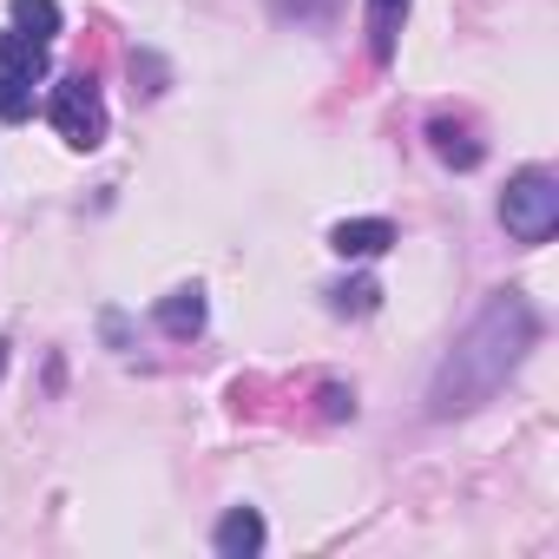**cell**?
Masks as SVG:
<instances>
[{
	"instance_id": "52a82bcc",
	"label": "cell",
	"mask_w": 559,
	"mask_h": 559,
	"mask_svg": "<svg viewBox=\"0 0 559 559\" xmlns=\"http://www.w3.org/2000/svg\"><path fill=\"white\" fill-rule=\"evenodd\" d=\"M158 330L178 336V343L198 336V330H204V290H198V284H191V290H171V297L158 304Z\"/></svg>"
},
{
	"instance_id": "5b68a950",
	"label": "cell",
	"mask_w": 559,
	"mask_h": 559,
	"mask_svg": "<svg viewBox=\"0 0 559 559\" xmlns=\"http://www.w3.org/2000/svg\"><path fill=\"white\" fill-rule=\"evenodd\" d=\"M224 559H250L257 546H263V513L257 507H230L224 520H217V539H211Z\"/></svg>"
},
{
	"instance_id": "9c48e42d",
	"label": "cell",
	"mask_w": 559,
	"mask_h": 559,
	"mask_svg": "<svg viewBox=\"0 0 559 559\" xmlns=\"http://www.w3.org/2000/svg\"><path fill=\"white\" fill-rule=\"evenodd\" d=\"M8 14H14V34H27L40 47L60 34V8H53V0H8Z\"/></svg>"
},
{
	"instance_id": "7c38bea8",
	"label": "cell",
	"mask_w": 559,
	"mask_h": 559,
	"mask_svg": "<svg viewBox=\"0 0 559 559\" xmlns=\"http://www.w3.org/2000/svg\"><path fill=\"white\" fill-rule=\"evenodd\" d=\"M376 297H382L376 284H343V290H336V310H343V317H369Z\"/></svg>"
},
{
	"instance_id": "277c9868",
	"label": "cell",
	"mask_w": 559,
	"mask_h": 559,
	"mask_svg": "<svg viewBox=\"0 0 559 559\" xmlns=\"http://www.w3.org/2000/svg\"><path fill=\"white\" fill-rule=\"evenodd\" d=\"M389 243H395V224L389 217H343L330 230V250L336 257H382Z\"/></svg>"
},
{
	"instance_id": "8992f818",
	"label": "cell",
	"mask_w": 559,
	"mask_h": 559,
	"mask_svg": "<svg viewBox=\"0 0 559 559\" xmlns=\"http://www.w3.org/2000/svg\"><path fill=\"white\" fill-rule=\"evenodd\" d=\"M408 8H415V0H369V53H376L382 67L395 60V34H402Z\"/></svg>"
},
{
	"instance_id": "9a60e30c",
	"label": "cell",
	"mask_w": 559,
	"mask_h": 559,
	"mask_svg": "<svg viewBox=\"0 0 559 559\" xmlns=\"http://www.w3.org/2000/svg\"><path fill=\"white\" fill-rule=\"evenodd\" d=\"M0 376H8V343H0Z\"/></svg>"
},
{
	"instance_id": "5bb4252c",
	"label": "cell",
	"mask_w": 559,
	"mask_h": 559,
	"mask_svg": "<svg viewBox=\"0 0 559 559\" xmlns=\"http://www.w3.org/2000/svg\"><path fill=\"white\" fill-rule=\"evenodd\" d=\"M323 415H356V395H343V389H323Z\"/></svg>"
},
{
	"instance_id": "6da1fadb",
	"label": "cell",
	"mask_w": 559,
	"mask_h": 559,
	"mask_svg": "<svg viewBox=\"0 0 559 559\" xmlns=\"http://www.w3.org/2000/svg\"><path fill=\"white\" fill-rule=\"evenodd\" d=\"M533 336H539V323H533L526 297L500 290V297L467 323V336L448 349V362H441V376H435V389H428V408H435V415H467V408H480V402H487L493 389H507V376L526 362Z\"/></svg>"
},
{
	"instance_id": "4fadbf2b",
	"label": "cell",
	"mask_w": 559,
	"mask_h": 559,
	"mask_svg": "<svg viewBox=\"0 0 559 559\" xmlns=\"http://www.w3.org/2000/svg\"><path fill=\"white\" fill-rule=\"evenodd\" d=\"M284 21H323V14H336V0H270Z\"/></svg>"
},
{
	"instance_id": "8fae6325",
	"label": "cell",
	"mask_w": 559,
	"mask_h": 559,
	"mask_svg": "<svg viewBox=\"0 0 559 559\" xmlns=\"http://www.w3.org/2000/svg\"><path fill=\"white\" fill-rule=\"evenodd\" d=\"M34 112V80H14V73H0V119L21 126Z\"/></svg>"
},
{
	"instance_id": "7a4b0ae2",
	"label": "cell",
	"mask_w": 559,
	"mask_h": 559,
	"mask_svg": "<svg viewBox=\"0 0 559 559\" xmlns=\"http://www.w3.org/2000/svg\"><path fill=\"white\" fill-rule=\"evenodd\" d=\"M500 224L513 243H546L559 230V178L552 171H520L500 198Z\"/></svg>"
},
{
	"instance_id": "ba28073f",
	"label": "cell",
	"mask_w": 559,
	"mask_h": 559,
	"mask_svg": "<svg viewBox=\"0 0 559 559\" xmlns=\"http://www.w3.org/2000/svg\"><path fill=\"white\" fill-rule=\"evenodd\" d=\"M0 73H14V80H34V86H40V80H47V47L8 27V34H0Z\"/></svg>"
},
{
	"instance_id": "30bf717a",
	"label": "cell",
	"mask_w": 559,
	"mask_h": 559,
	"mask_svg": "<svg viewBox=\"0 0 559 559\" xmlns=\"http://www.w3.org/2000/svg\"><path fill=\"white\" fill-rule=\"evenodd\" d=\"M428 139H435V158H441V165H461V171H474V165H480V145H474L454 119H435V126H428Z\"/></svg>"
},
{
	"instance_id": "3957f363",
	"label": "cell",
	"mask_w": 559,
	"mask_h": 559,
	"mask_svg": "<svg viewBox=\"0 0 559 559\" xmlns=\"http://www.w3.org/2000/svg\"><path fill=\"white\" fill-rule=\"evenodd\" d=\"M47 119H53V132H60L73 152H93V145H106V99H99V86H93L86 73H67V80L53 86V99H47Z\"/></svg>"
}]
</instances>
